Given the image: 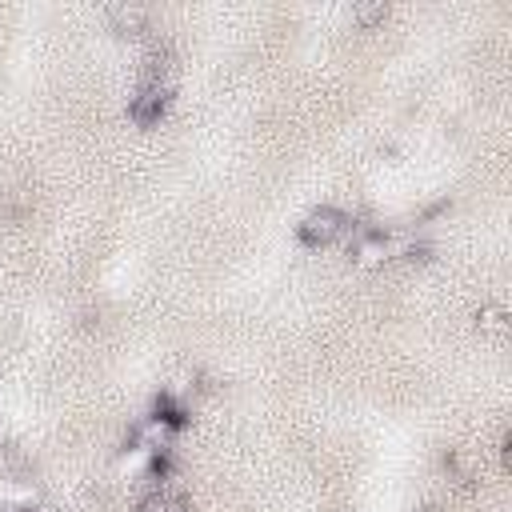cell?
<instances>
[{
	"mask_svg": "<svg viewBox=\"0 0 512 512\" xmlns=\"http://www.w3.org/2000/svg\"><path fill=\"white\" fill-rule=\"evenodd\" d=\"M344 228H348V216H344L340 208H332V204H320V208L304 212V220L296 224V236H300V244H308V248H324V244H332L336 236H344Z\"/></svg>",
	"mask_w": 512,
	"mask_h": 512,
	"instance_id": "cell-1",
	"label": "cell"
},
{
	"mask_svg": "<svg viewBox=\"0 0 512 512\" xmlns=\"http://www.w3.org/2000/svg\"><path fill=\"white\" fill-rule=\"evenodd\" d=\"M168 104H172V80H144L136 96L128 100V116L148 128L168 112Z\"/></svg>",
	"mask_w": 512,
	"mask_h": 512,
	"instance_id": "cell-2",
	"label": "cell"
},
{
	"mask_svg": "<svg viewBox=\"0 0 512 512\" xmlns=\"http://www.w3.org/2000/svg\"><path fill=\"white\" fill-rule=\"evenodd\" d=\"M104 20L116 32H144L148 28V8L144 4H108L104 8Z\"/></svg>",
	"mask_w": 512,
	"mask_h": 512,
	"instance_id": "cell-3",
	"label": "cell"
},
{
	"mask_svg": "<svg viewBox=\"0 0 512 512\" xmlns=\"http://www.w3.org/2000/svg\"><path fill=\"white\" fill-rule=\"evenodd\" d=\"M140 512H188V500H184L180 492H172V488H156V492L140 504Z\"/></svg>",
	"mask_w": 512,
	"mask_h": 512,
	"instance_id": "cell-4",
	"label": "cell"
},
{
	"mask_svg": "<svg viewBox=\"0 0 512 512\" xmlns=\"http://www.w3.org/2000/svg\"><path fill=\"white\" fill-rule=\"evenodd\" d=\"M384 16H388V4H384V0L352 4V20H356L360 28H376V24H384Z\"/></svg>",
	"mask_w": 512,
	"mask_h": 512,
	"instance_id": "cell-5",
	"label": "cell"
},
{
	"mask_svg": "<svg viewBox=\"0 0 512 512\" xmlns=\"http://www.w3.org/2000/svg\"><path fill=\"white\" fill-rule=\"evenodd\" d=\"M504 320H508L504 304H488V308H480V312H476V324H480L484 332H504Z\"/></svg>",
	"mask_w": 512,
	"mask_h": 512,
	"instance_id": "cell-6",
	"label": "cell"
}]
</instances>
